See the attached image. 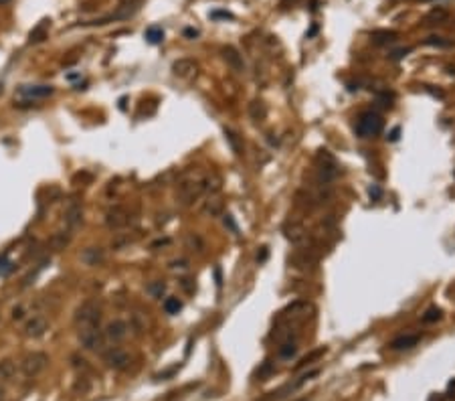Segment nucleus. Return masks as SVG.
<instances>
[{"mask_svg": "<svg viewBox=\"0 0 455 401\" xmlns=\"http://www.w3.org/2000/svg\"><path fill=\"white\" fill-rule=\"evenodd\" d=\"M283 233L285 237L293 243V245H303L308 241V231L303 227L301 221H295V219H289L285 225H283Z\"/></svg>", "mask_w": 455, "mask_h": 401, "instance_id": "nucleus-8", "label": "nucleus"}, {"mask_svg": "<svg viewBox=\"0 0 455 401\" xmlns=\"http://www.w3.org/2000/svg\"><path fill=\"white\" fill-rule=\"evenodd\" d=\"M398 134H400V128L396 126V128H392V130H390V134H388L386 138H388L390 142H396V140H398Z\"/></svg>", "mask_w": 455, "mask_h": 401, "instance_id": "nucleus-42", "label": "nucleus"}, {"mask_svg": "<svg viewBox=\"0 0 455 401\" xmlns=\"http://www.w3.org/2000/svg\"><path fill=\"white\" fill-rule=\"evenodd\" d=\"M429 401H441V397H431Z\"/></svg>", "mask_w": 455, "mask_h": 401, "instance_id": "nucleus-49", "label": "nucleus"}, {"mask_svg": "<svg viewBox=\"0 0 455 401\" xmlns=\"http://www.w3.org/2000/svg\"><path fill=\"white\" fill-rule=\"evenodd\" d=\"M221 55H223L225 63H227L233 71H237V73H243V71H245V61H243V55L237 51V49H235L233 45L223 47V49H221Z\"/></svg>", "mask_w": 455, "mask_h": 401, "instance_id": "nucleus-9", "label": "nucleus"}, {"mask_svg": "<svg viewBox=\"0 0 455 401\" xmlns=\"http://www.w3.org/2000/svg\"><path fill=\"white\" fill-rule=\"evenodd\" d=\"M99 320H101V306L95 302V300H87V302H83L73 314V324H75L77 330L99 326Z\"/></svg>", "mask_w": 455, "mask_h": 401, "instance_id": "nucleus-1", "label": "nucleus"}, {"mask_svg": "<svg viewBox=\"0 0 455 401\" xmlns=\"http://www.w3.org/2000/svg\"><path fill=\"white\" fill-rule=\"evenodd\" d=\"M7 5H11V0H0V7H7Z\"/></svg>", "mask_w": 455, "mask_h": 401, "instance_id": "nucleus-48", "label": "nucleus"}, {"mask_svg": "<svg viewBox=\"0 0 455 401\" xmlns=\"http://www.w3.org/2000/svg\"><path fill=\"white\" fill-rule=\"evenodd\" d=\"M223 223H225V227H229L233 233H239V227H237V223H235V219H233V215H229V213H225L223 215Z\"/></svg>", "mask_w": 455, "mask_h": 401, "instance_id": "nucleus-33", "label": "nucleus"}, {"mask_svg": "<svg viewBox=\"0 0 455 401\" xmlns=\"http://www.w3.org/2000/svg\"><path fill=\"white\" fill-rule=\"evenodd\" d=\"M81 221H83V209H81V205L79 203H69L67 209H65V213H63V223L67 225L69 231H73V229H77L81 225Z\"/></svg>", "mask_w": 455, "mask_h": 401, "instance_id": "nucleus-12", "label": "nucleus"}, {"mask_svg": "<svg viewBox=\"0 0 455 401\" xmlns=\"http://www.w3.org/2000/svg\"><path fill=\"white\" fill-rule=\"evenodd\" d=\"M186 245L192 249V252H194V249H196V252H200V249H202V241H200V237L194 235V233H190V235L186 237Z\"/></svg>", "mask_w": 455, "mask_h": 401, "instance_id": "nucleus-32", "label": "nucleus"}, {"mask_svg": "<svg viewBox=\"0 0 455 401\" xmlns=\"http://www.w3.org/2000/svg\"><path fill=\"white\" fill-rule=\"evenodd\" d=\"M79 258H81V262H83L85 266L95 268V266H99V264L106 262V252H104L101 247H85Z\"/></svg>", "mask_w": 455, "mask_h": 401, "instance_id": "nucleus-15", "label": "nucleus"}, {"mask_svg": "<svg viewBox=\"0 0 455 401\" xmlns=\"http://www.w3.org/2000/svg\"><path fill=\"white\" fill-rule=\"evenodd\" d=\"M291 3H295V0H291Z\"/></svg>", "mask_w": 455, "mask_h": 401, "instance_id": "nucleus-50", "label": "nucleus"}, {"mask_svg": "<svg viewBox=\"0 0 455 401\" xmlns=\"http://www.w3.org/2000/svg\"><path fill=\"white\" fill-rule=\"evenodd\" d=\"M146 292L152 296V298H162V294L166 292V284L162 280H156V282H150L146 286Z\"/></svg>", "mask_w": 455, "mask_h": 401, "instance_id": "nucleus-26", "label": "nucleus"}, {"mask_svg": "<svg viewBox=\"0 0 455 401\" xmlns=\"http://www.w3.org/2000/svg\"><path fill=\"white\" fill-rule=\"evenodd\" d=\"M267 256H269V249H267V247H261V252L257 254V262L263 264V262L267 260Z\"/></svg>", "mask_w": 455, "mask_h": 401, "instance_id": "nucleus-40", "label": "nucleus"}, {"mask_svg": "<svg viewBox=\"0 0 455 401\" xmlns=\"http://www.w3.org/2000/svg\"><path fill=\"white\" fill-rule=\"evenodd\" d=\"M338 176V164L336 158L328 152V150H320L318 154V178L324 186H328L330 182H334Z\"/></svg>", "mask_w": 455, "mask_h": 401, "instance_id": "nucleus-4", "label": "nucleus"}, {"mask_svg": "<svg viewBox=\"0 0 455 401\" xmlns=\"http://www.w3.org/2000/svg\"><path fill=\"white\" fill-rule=\"evenodd\" d=\"M196 71H198V63L194 59L182 57V59H178V61L172 63V73L178 79H190L192 75H196Z\"/></svg>", "mask_w": 455, "mask_h": 401, "instance_id": "nucleus-10", "label": "nucleus"}, {"mask_svg": "<svg viewBox=\"0 0 455 401\" xmlns=\"http://www.w3.org/2000/svg\"><path fill=\"white\" fill-rule=\"evenodd\" d=\"M419 340H421V336H419V334H400V336L392 338V340L388 342V346H390L392 350H407V348L417 346V344H419Z\"/></svg>", "mask_w": 455, "mask_h": 401, "instance_id": "nucleus-17", "label": "nucleus"}, {"mask_svg": "<svg viewBox=\"0 0 455 401\" xmlns=\"http://www.w3.org/2000/svg\"><path fill=\"white\" fill-rule=\"evenodd\" d=\"M249 116H251V120H255V122L265 120V116H267V108H265V104L261 102V99H255V102H251V104H249Z\"/></svg>", "mask_w": 455, "mask_h": 401, "instance_id": "nucleus-22", "label": "nucleus"}, {"mask_svg": "<svg viewBox=\"0 0 455 401\" xmlns=\"http://www.w3.org/2000/svg\"><path fill=\"white\" fill-rule=\"evenodd\" d=\"M354 130H356V136L360 138H374L382 132V118L374 112H364L358 116Z\"/></svg>", "mask_w": 455, "mask_h": 401, "instance_id": "nucleus-3", "label": "nucleus"}, {"mask_svg": "<svg viewBox=\"0 0 455 401\" xmlns=\"http://www.w3.org/2000/svg\"><path fill=\"white\" fill-rule=\"evenodd\" d=\"M202 192H205V180L188 176V178H182L178 182V186H176V200H178L182 207H190Z\"/></svg>", "mask_w": 455, "mask_h": 401, "instance_id": "nucleus-2", "label": "nucleus"}, {"mask_svg": "<svg viewBox=\"0 0 455 401\" xmlns=\"http://www.w3.org/2000/svg\"><path fill=\"white\" fill-rule=\"evenodd\" d=\"M21 318H25V306L13 308V320H21Z\"/></svg>", "mask_w": 455, "mask_h": 401, "instance_id": "nucleus-39", "label": "nucleus"}, {"mask_svg": "<svg viewBox=\"0 0 455 401\" xmlns=\"http://www.w3.org/2000/svg\"><path fill=\"white\" fill-rule=\"evenodd\" d=\"M184 35H186V37H190V39H194V37H198V31H196V29H186V31H184Z\"/></svg>", "mask_w": 455, "mask_h": 401, "instance_id": "nucleus-44", "label": "nucleus"}, {"mask_svg": "<svg viewBox=\"0 0 455 401\" xmlns=\"http://www.w3.org/2000/svg\"><path fill=\"white\" fill-rule=\"evenodd\" d=\"M271 369H273V367H271V363L267 361V363H263V367H261V369H259L257 373H259V377H265V375H267V373H269Z\"/></svg>", "mask_w": 455, "mask_h": 401, "instance_id": "nucleus-43", "label": "nucleus"}, {"mask_svg": "<svg viewBox=\"0 0 455 401\" xmlns=\"http://www.w3.org/2000/svg\"><path fill=\"white\" fill-rule=\"evenodd\" d=\"M77 336H79L81 346L87 348V350H101V348H104V342H106L104 330H99V326L83 328V330H79Z\"/></svg>", "mask_w": 455, "mask_h": 401, "instance_id": "nucleus-6", "label": "nucleus"}, {"mask_svg": "<svg viewBox=\"0 0 455 401\" xmlns=\"http://www.w3.org/2000/svg\"><path fill=\"white\" fill-rule=\"evenodd\" d=\"M73 239V233L71 231H57L53 237H51V245H53V249H65Z\"/></svg>", "mask_w": 455, "mask_h": 401, "instance_id": "nucleus-21", "label": "nucleus"}, {"mask_svg": "<svg viewBox=\"0 0 455 401\" xmlns=\"http://www.w3.org/2000/svg\"><path fill=\"white\" fill-rule=\"evenodd\" d=\"M17 373V363L13 359H3L0 361V381H11Z\"/></svg>", "mask_w": 455, "mask_h": 401, "instance_id": "nucleus-23", "label": "nucleus"}, {"mask_svg": "<svg viewBox=\"0 0 455 401\" xmlns=\"http://www.w3.org/2000/svg\"><path fill=\"white\" fill-rule=\"evenodd\" d=\"M425 43L427 45H435V47H449V41H443V37H429Z\"/></svg>", "mask_w": 455, "mask_h": 401, "instance_id": "nucleus-34", "label": "nucleus"}, {"mask_svg": "<svg viewBox=\"0 0 455 401\" xmlns=\"http://www.w3.org/2000/svg\"><path fill=\"white\" fill-rule=\"evenodd\" d=\"M188 268V262L186 260H174L170 262V270H186Z\"/></svg>", "mask_w": 455, "mask_h": 401, "instance_id": "nucleus-36", "label": "nucleus"}, {"mask_svg": "<svg viewBox=\"0 0 455 401\" xmlns=\"http://www.w3.org/2000/svg\"><path fill=\"white\" fill-rule=\"evenodd\" d=\"M225 140H227V144L231 146V150H233L237 156L243 154V142H241V138H239V134H237L235 130L225 128Z\"/></svg>", "mask_w": 455, "mask_h": 401, "instance_id": "nucleus-19", "label": "nucleus"}, {"mask_svg": "<svg viewBox=\"0 0 455 401\" xmlns=\"http://www.w3.org/2000/svg\"><path fill=\"white\" fill-rule=\"evenodd\" d=\"M370 39L374 45H388V43H394L398 39V33L396 31H374L370 35Z\"/></svg>", "mask_w": 455, "mask_h": 401, "instance_id": "nucleus-20", "label": "nucleus"}, {"mask_svg": "<svg viewBox=\"0 0 455 401\" xmlns=\"http://www.w3.org/2000/svg\"><path fill=\"white\" fill-rule=\"evenodd\" d=\"M409 53H411V49H396V51L390 53V59L392 61H398V59H402L404 55H409Z\"/></svg>", "mask_w": 455, "mask_h": 401, "instance_id": "nucleus-35", "label": "nucleus"}, {"mask_svg": "<svg viewBox=\"0 0 455 401\" xmlns=\"http://www.w3.org/2000/svg\"><path fill=\"white\" fill-rule=\"evenodd\" d=\"M211 17H213V19H233V15L227 13V11H213Z\"/></svg>", "mask_w": 455, "mask_h": 401, "instance_id": "nucleus-38", "label": "nucleus"}, {"mask_svg": "<svg viewBox=\"0 0 455 401\" xmlns=\"http://www.w3.org/2000/svg\"><path fill=\"white\" fill-rule=\"evenodd\" d=\"M324 353H326V348H318V350H314V353H312V355H308V357H303V359H301V361H299V363L295 365V369H301V367H306V365H310L312 361L320 359V357H322Z\"/></svg>", "mask_w": 455, "mask_h": 401, "instance_id": "nucleus-30", "label": "nucleus"}, {"mask_svg": "<svg viewBox=\"0 0 455 401\" xmlns=\"http://www.w3.org/2000/svg\"><path fill=\"white\" fill-rule=\"evenodd\" d=\"M188 282H190V280H182V288H184V290H186V292H188V294H190V292H192V290H194V288H192V286H190V284H188Z\"/></svg>", "mask_w": 455, "mask_h": 401, "instance_id": "nucleus-45", "label": "nucleus"}, {"mask_svg": "<svg viewBox=\"0 0 455 401\" xmlns=\"http://www.w3.org/2000/svg\"><path fill=\"white\" fill-rule=\"evenodd\" d=\"M295 353H297V346L291 340H287V342H283L279 346V357L281 359H291V357H295Z\"/></svg>", "mask_w": 455, "mask_h": 401, "instance_id": "nucleus-29", "label": "nucleus"}, {"mask_svg": "<svg viewBox=\"0 0 455 401\" xmlns=\"http://www.w3.org/2000/svg\"><path fill=\"white\" fill-rule=\"evenodd\" d=\"M182 310V302L178 298H166L164 300V312L166 314H178Z\"/></svg>", "mask_w": 455, "mask_h": 401, "instance_id": "nucleus-28", "label": "nucleus"}, {"mask_svg": "<svg viewBox=\"0 0 455 401\" xmlns=\"http://www.w3.org/2000/svg\"><path fill=\"white\" fill-rule=\"evenodd\" d=\"M447 19V11L445 9H433L427 17H425V25H439Z\"/></svg>", "mask_w": 455, "mask_h": 401, "instance_id": "nucleus-27", "label": "nucleus"}, {"mask_svg": "<svg viewBox=\"0 0 455 401\" xmlns=\"http://www.w3.org/2000/svg\"><path fill=\"white\" fill-rule=\"evenodd\" d=\"M104 336L110 342H120V340H124L128 336V324L124 320H120V318L112 320V322H108V326L104 330Z\"/></svg>", "mask_w": 455, "mask_h": 401, "instance_id": "nucleus-11", "label": "nucleus"}, {"mask_svg": "<svg viewBox=\"0 0 455 401\" xmlns=\"http://www.w3.org/2000/svg\"><path fill=\"white\" fill-rule=\"evenodd\" d=\"M19 93L27 99H43L53 93V87L51 85H23L19 89Z\"/></svg>", "mask_w": 455, "mask_h": 401, "instance_id": "nucleus-16", "label": "nucleus"}, {"mask_svg": "<svg viewBox=\"0 0 455 401\" xmlns=\"http://www.w3.org/2000/svg\"><path fill=\"white\" fill-rule=\"evenodd\" d=\"M47 330H49V320L45 316H33L25 324V336L29 338H41Z\"/></svg>", "mask_w": 455, "mask_h": 401, "instance_id": "nucleus-14", "label": "nucleus"}, {"mask_svg": "<svg viewBox=\"0 0 455 401\" xmlns=\"http://www.w3.org/2000/svg\"><path fill=\"white\" fill-rule=\"evenodd\" d=\"M316 33H318V27H316V25H314V27H312V29H310V33H308V37H314V35H316Z\"/></svg>", "mask_w": 455, "mask_h": 401, "instance_id": "nucleus-47", "label": "nucleus"}, {"mask_svg": "<svg viewBox=\"0 0 455 401\" xmlns=\"http://www.w3.org/2000/svg\"><path fill=\"white\" fill-rule=\"evenodd\" d=\"M71 361H73V365H75V367H81V369H87V361H85V359H79V357H77V355H73V359H71Z\"/></svg>", "mask_w": 455, "mask_h": 401, "instance_id": "nucleus-41", "label": "nucleus"}, {"mask_svg": "<svg viewBox=\"0 0 455 401\" xmlns=\"http://www.w3.org/2000/svg\"><path fill=\"white\" fill-rule=\"evenodd\" d=\"M106 223L110 229H122L130 223V213L124 209V207H114L108 211L106 215Z\"/></svg>", "mask_w": 455, "mask_h": 401, "instance_id": "nucleus-13", "label": "nucleus"}, {"mask_svg": "<svg viewBox=\"0 0 455 401\" xmlns=\"http://www.w3.org/2000/svg\"><path fill=\"white\" fill-rule=\"evenodd\" d=\"M144 37H146V41L148 43H152V45H158V43H162L164 41V31H162V27H148L146 29V33H144Z\"/></svg>", "mask_w": 455, "mask_h": 401, "instance_id": "nucleus-25", "label": "nucleus"}, {"mask_svg": "<svg viewBox=\"0 0 455 401\" xmlns=\"http://www.w3.org/2000/svg\"><path fill=\"white\" fill-rule=\"evenodd\" d=\"M368 192H370V198H372V200H378V198H380V194H382V190H380V186H378V184H372V186L368 188Z\"/></svg>", "mask_w": 455, "mask_h": 401, "instance_id": "nucleus-37", "label": "nucleus"}, {"mask_svg": "<svg viewBox=\"0 0 455 401\" xmlns=\"http://www.w3.org/2000/svg\"><path fill=\"white\" fill-rule=\"evenodd\" d=\"M47 367H49V355L43 353V350H33V353L25 355V359L21 361V369L27 377H37Z\"/></svg>", "mask_w": 455, "mask_h": 401, "instance_id": "nucleus-5", "label": "nucleus"}, {"mask_svg": "<svg viewBox=\"0 0 455 401\" xmlns=\"http://www.w3.org/2000/svg\"><path fill=\"white\" fill-rule=\"evenodd\" d=\"M223 196L219 194V192H215V194H211L207 200H205V205H202V211H205L207 215H211V217H219L221 213H223Z\"/></svg>", "mask_w": 455, "mask_h": 401, "instance_id": "nucleus-18", "label": "nucleus"}, {"mask_svg": "<svg viewBox=\"0 0 455 401\" xmlns=\"http://www.w3.org/2000/svg\"><path fill=\"white\" fill-rule=\"evenodd\" d=\"M104 363L110 367V369H116V371H122L130 365V355L126 350L118 348V346H112L104 353Z\"/></svg>", "mask_w": 455, "mask_h": 401, "instance_id": "nucleus-7", "label": "nucleus"}, {"mask_svg": "<svg viewBox=\"0 0 455 401\" xmlns=\"http://www.w3.org/2000/svg\"><path fill=\"white\" fill-rule=\"evenodd\" d=\"M49 23H51V21H43L41 25H37V27L31 31L29 41H31V43H41V41H45L47 35H49Z\"/></svg>", "mask_w": 455, "mask_h": 401, "instance_id": "nucleus-24", "label": "nucleus"}, {"mask_svg": "<svg viewBox=\"0 0 455 401\" xmlns=\"http://www.w3.org/2000/svg\"><path fill=\"white\" fill-rule=\"evenodd\" d=\"M441 318V310L437 306H431L425 314H423V322H437Z\"/></svg>", "mask_w": 455, "mask_h": 401, "instance_id": "nucleus-31", "label": "nucleus"}, {"mask_svg": "<svg viewBox=\"0 0 455 401\" xmlns=\"http://www.w3.org/2000/svg\"><path fill=\"white\" fill-rule=\"evenodd\" d=\"M0 401H7V391L0 387Z\"/></svg>", "mask_w": 455, "mask_h": 401, "instance_id": "nucleus-46", "label": "nucleus"}]
</instances>
